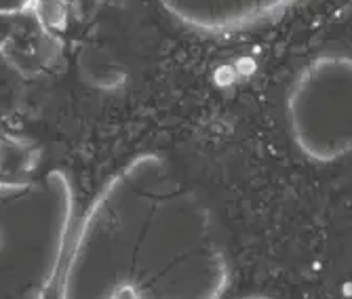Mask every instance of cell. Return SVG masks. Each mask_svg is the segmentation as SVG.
<instances>
[{
  "mask_svg": "<svg viewBox=\"0 0 352 299\" xmlns=\"http://www.w3.org/2000/svg\"><path fill=\"white\" fill-rule=\"evenodd\" d=\"M32 5H34V0H0V13L17 15V13L30 11Z\"/></svg>",
  "mask_w": 352,
  "mask_h": 299,
  "instance_id": "cell-5",
  "label": "cell"
},
{
  "mask_svg": "<svg viewBox=\"0 0 352 299\" xmlns=\"http://www.w3.org/2000/svg\"><path fill=\"white\" fill-rule=\"evenodd\" d=\"M0 245H3V239H0Z\"/></svg>",
  "mask_w": 352,
  "mask_h": 299,
  "instance_id": "cell-6",
  "label": "cell"
},
{
  "mask_svg": "<svg viewBox=\"0 0 352 299\" xmlns=\"http://www.w3.org/2000/svg\"><path fill=\"white\" fill-rule=\"evenodd\" d=\"M287 126L298 150L316 162L352 152V57L325 53L308 61L287 97Z\"/></svg>",
  "mask_w": 352,
  "mask_h": 299,
  "instance_id": "cell-1",
  "label": "cell"
},
{
  "mask_svg": "<svg viewBox=\"0 0 352 299\" xmlns=\"http://www.w3.org/2000/svg\"><path fill=\"white\" fill-rule=\"evenodd\" d=\"M36 164V152L32 146L3 140L0 142V188H23L28 175Z\"/></svg>",
  "mask_w": 352,
  "mask_h": 299,
  "instance_id": "cell-2",
  "label": "cell"
},
{
  "mask_svg": "<svg viewBox=\"0 0 352 299\" xmlns=\"http://www.w3.org/2000/svg\"><path fill=\"white\" fill-rule=\"evenodd\" d=\"M17 15L11 13H0V51L5 49V45L11 41V36L15 34V27H17Z\"/></svg>",
  "mask_w": 352,
  "mask_h": 299,
  "instance_id": "cell-4",
  "label": "cell"
},
{
  "mask_svg": "<svg viewBox=\"0 0 352 299\" xmlns=\"http://www.w3.org/2000/svg\"><path fill=\"white\" fill-rule=\"evenodd\" d=\"M32 13L38 19L41 27L51 36H59L68 30L72 3L70 0H34Z\"/></svg>",
  "mask_w": 352,
  "mask_h": 299,
  "instance_id": "cell-3",
  "label": "cell"
}]
</instances>
